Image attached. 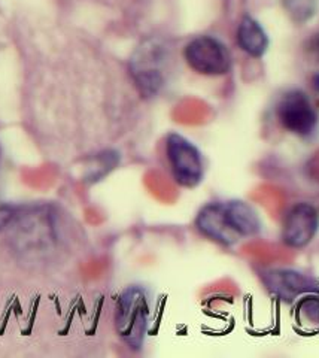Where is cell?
<instances>
[{
  "label": "cell",
  "mask_w": 319,
  "mask_h": 358,
  "mask_svg": "<svg viewBox=\"0 0 319 358\" xmlns=\"http://www.w3.org/2000/svg\"><path fill=\"white\" fill-rule=\"evenodd\" d=\"M199 231L219 245L233 246L240 239L257 236L261 221L257 210L246 201H214L199 212L195 218Z\"/></svg>",
  "instance_id": "1"
},
{
  "label": "cell",
  "mask_w": 319,
  "mask_h": 358,
  "mask_svg": "<svg viewBox=\"0 0 319 358\" xmlns=\"http://www.w3.org/2000/svg\"><path fill=\"white\" fill-rule=\"evenodd\" d=\"M151 317L149 296L142 287H128L119 296L115 312V326L119 338L130 348L140 350L145 342Z\"/></svg>",
  "instance_id": "2"
},
{
  "label": "cell",
  "mask_w": 319,
  "mask_h": 358,
  "mask_svg": "<svg viewBox=\"0 0 319 358\" xmlns=\"http://www.w3.org/2000/svg\"><path fill=\"white\" fill-rule=\"evenodd\" d=\"M169 50L158 39H147L140 43L130 62V71L139 92L145 97L160 93L166 84Z\"/></svg>",
  "instance_id": "3"
},
{
  "label": "cell",
  "mask_w": 319,
  "mask_h": 358,
  "mask_svg": "<svg viewBox=\"0 0 319 358\" xmlns=\"http://www.w3.org/2000/svg\"><path fill=\"white\" fill-rule=\"evenodd\" d=\"M166 155L175 181L185 188H194L203 181L205 163L200 150L179 133L166 139Z\"/></svg>",
  "instance_id": "4"
},
{
  "label": "cell",
  "mask_w": 319,
  "mask_h": 358,
  "mask_svg": "<svg viewBox=\"0 0 319 358\" xmlns=\"http://www.w3.org/2000/svg\"><path fill=\"white\" fill-rule=\"evenodd\" d=\"M184 59L191 69L206 76H221L232 69V54L227 45L215 36L202 35L184 48Z\"/></svg>",
  "instance_id": "5"
},
{
  "label": "cell",
  "mask_w": 319,
  "mask_h": 358,
  "mask_svg": "<svg viewBox=\"0 0 319 358\" xmlns=\"http://www.w3.org/2000/svg\"><path fill=\"white\" fill-rule=\"evenodd\" d=\"M279 124L297 136L307 138L318 127L319 117L309 96L300 90H291L285 93L276 106Z\"/></svg>",
  "instance_id": "6"
},
{
  "label": "cell",
  "mask_w": 319,
  "mask_h": 358,
  "mask_svg": "<svg viewBox=\"0 0 319 358\" xmlns=\"http://www.w3.org/2000/svg\"><path fill=\"white\" fill-rule=\"evenodd\" d=\"M319 230V210L315 205L300 201L283 220L282 241L290 248L300 250L309 245Z\"/></svg>",
  "instance_id": "7"
},
{
  "label": "cell",
  "mask_w": 319,
  "mask_h": 358,
  "mask_svg": "<svg viewBox=\"0 0 319 358\" xmlns=\"http://www.w3.org/2000/svg\"><path fill=\"white\" fill-rule=\"evenodd\" d=\"M262 281L274 297L283 301H294L304 294L319 291V284L312 276L290 268L270 271L262 276Z\"/></svg>",
  "instance_id": "8"
},
{
  "label": "cell",
  "mask_w": 319,
  "mask_h": 358,
  "mask_svg": "<svg viewBox=\"0 0 319 358\" xmlns=\"http://www.w3.org/2000/svg\"><path fill=\"white\" fill-rule=\"evenodd\" d=\"M237 43L240 50L254 59L262 57L269 50V36L260 22L252 17H244L237 27Z\"/></svg>",
  "instance_id": "9"
},
{
  "label": "cell",
  "mask_w": 319,
  "mask_h": 358,
  "mask_svg": "<svg viewBox=\"0 0 319 358\" xmlns=\"http://www.w3.org/2000/svg\"><path fill=\"white\" fill-rule=\"evenodd\" d=\"M281 2L295 22H306L316 14L318 0H281Z\"/></svg>",
  "instance_id": "10"
},
{
  "label": "cell",
  "mask_w": 319,
  "mask_h": 358,
  "mask_svg": "<svg viewBox=\"0 0 319 358\" xmlns=\"http://www.w3.org/2000/svg\"><path fill=\"white\" fill-rule=\"evenodd\" d=\"M306 51L307 54H309V57L319 63V33H316V35H313L309 42H307L306 45Z\"/></svg>",
  "instance_id": "11"
},
{
  "label": "cell",
  "mask_w": 319,
  "mask_h": 358,
  "mask_svg": "<svg viewBox=\"0 0 319 358\" xmlns=\"http://www.w3.org/2000/svg\"><path fill=\"white\" fill-rule=\"evenodd\" d=\"M312 87L316 93H319V73H316L313 78H312Z\"/></svg>",
  "instance_id": "12"
}]
</instances>
